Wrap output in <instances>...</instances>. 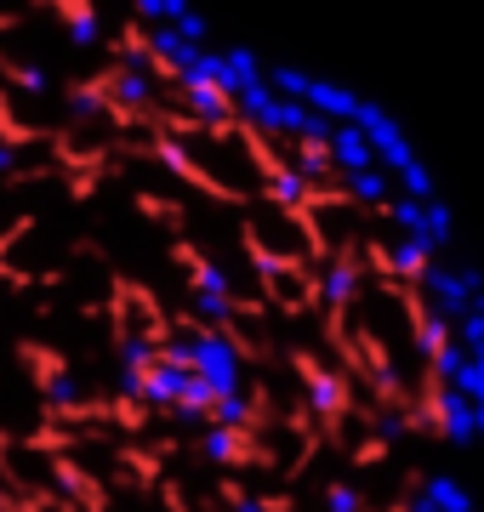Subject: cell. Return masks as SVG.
Wrapping results in <instances>:
<instances>
[{"mask_svg": "<svg viewBox=\"0 0 484 512\" xmlns=\"http://www.w3.org/2000/svg\"><path fill=\"white\" fill-rule=\"evenodd\" d=\"M428 421L439 427V439H450V444H473L479 439V410H473L467 393H456V387H439V393H433Z\"/></svg>", "mask_w": 484, "mask_h": 512, "instance_id": "2", "label": "cell"}, {"mask_svg": "<svg viewBox=\"0 0 484 512\" xmlns=\"http://www.w3.org/2000/svg\"><path fill=\"white\" fill-rule=\"evenodd\" d=\"M297 376H302V393H308V410H314V416L336 421L342 410H348V376H342V370L319 365V359H308V353H302Z\"/></svg>", "mask_w": 484, "mask_h": 512, "instance_id": "1", "label": "cell"}, {"mask_svg": "<svg viewBox=\"0 0 484 512\" xmlns=\"http://www.w3.org/2000/svg\"><path fill=\"white\" fill-rule=\"evenodd\" d=\"M428 512H473V501H467V490L456 484L450 473H433L428 484H422V495H416Z\"/></svg>", "mask_w": 484, "mask_h": 512, "instance_id": "6", "label": "cell"}, {"mask_svg": "<svg viewBox=\"0 0 484 512\" xmlns=\"http://www.w3.org/2000/svg\"><path fill=\"white\" fill-rule=\"evenodd\" d=\"M57 18H63V29L75 35V46H97V40H103V18H97L92 6H63Z\"/></svg>", "mask_w": 484, "mask_h": 512, "instance_id": "7", "label": "cell"}, {"mask_svg": "<svg viewBox=\"0 0 484 512\" xmlns=\"http://www.w3.org/2000/svg\"><path fill=\"white\" fill-rule=\"evenodd\" d=\"M439 262V256L428 251V245H416V239H405V234H393V245L382 251V268L388 274H399V279H422Z\"/></svg>", "mask_w": 484, "mask_h": 512, "instance_id": "5", "label": "cell"}, {"mask_svg": "<svg viewBox=\"0 0 484 512\" xmlns=\"http://www.w3.org/2000/svg\"><path fill=\"white\" fill-rule=\"evenodd\" d=\"M200 450L211 467H245V461H257V439L245 427H223V421H205L200 427Z\"/></svg>", "mask_w": 484, "mask_h": 512, "instance_id": "4", "label": "cell"}, {"mask_svg": "<svg viewBox=\"0 0 484 512\" xmlns=\"http://www.w3.org/2000/svg\"><path fill=\"white\" fill-rule=\"evenodd\" d=\"M325 512H359V490L354 484H331L325 490Z\"/></svg>", "mask_w": 484, "mask_h": 512, "instance_id": "8", "label": "cell"}, {"mask_svg": "<svg viewBox=\"0 0 484 512\" xmlns=\"http://www.w3.org/2000/svg\"><path fill=\"white\" fill-rule=\"evenodd\" d=\"M308 291L319 296V308H331V313H342L348 302L359 296V262L354 256H331V262H319L314 268V285Z\"/></svg>", "mask_w": 484, "mask_h": 512, "instance_id": "3", "label": "cell"}, {"mask_svg": "<svg viewBox=\"0 0 484 512\" xmlns=\"http://www.w3.org/2000/svg\"><path fill=\"white\" fill-rule=\"evenodd\" d=\"M18 86H23V92H46V69H40V63L18 69Z\"/></svg>", "mask_w": 484, "mask_h": 512, "instance_id": "9", "label": "cell"}]
</instances>
